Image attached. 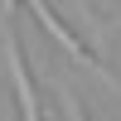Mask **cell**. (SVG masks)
<instances>
[{
	"label": "cell",
	"instance_id": "cell-1",
	"mask_svg": "<svg viewBox=\"0 0 121 121\" xmlns=\"http://www.w3.org/2000/svg\"><path fill=\"white\" fill-rule=\"evenodd\" d=\"M29 10H34V19H39V29H44V34L53 39V44L63 48L68 58H73V63H82V68H92V73L102 78L107 87H116V92H121V82H116L112 73H107V63H102V58H97V53H92V48H82V44H78V39H73V29H68L63 19H58L53 10H48V0H29Z\"/></svg>",
	"mask_w": 121,
	"mask_h": 121
},
{
	"label": "cell",
	"instance_id": "cell-2",
	"mask_svg": "<svg viewBox=\"0 0 121 121\" xmlns=\"http://www.w3.org/2000/svg\"><path fill=\"white\" fill-rule=\"evenodd\" d=\"M0 34H5V73H10V92H15L19 121H44L39 116V97H34V78H29V68H24V48H19L15 29L0 24Z\"/></svg>",
	"mask_w": 121,
	"mask_h": 121
},
{
	"label": "cell",
	"instance_id": "cell-3",
	"mask_svg": "<svg viewBox=\"0 0 121 121\" xmlns=\"http://www.w3.org/2000/svg\"><path fill=\"white\" fill-rule=\"evenodd\" d=\"M53 92H58V112H63V121H87V112H82V102H78V97L68 92L63 82H53Z\"/></svg>",
	"mask_w": 121,
	"mask_h": 121
},
{
	"label": "cell",
	"instance_id": "cell-4",
	"mask_svg": "<svg viewBox=\"0 0 121 121\" xmlns=\"http://www.w3.org/2000/svg\"><path fill=\"white\" fill-rule=\"evenodd\" d=\"M10 10H15V0H0V24L10 19Z\"/></svg>",
	"mask_w": 121,
	"mask_h": 121
}]
</instances>
